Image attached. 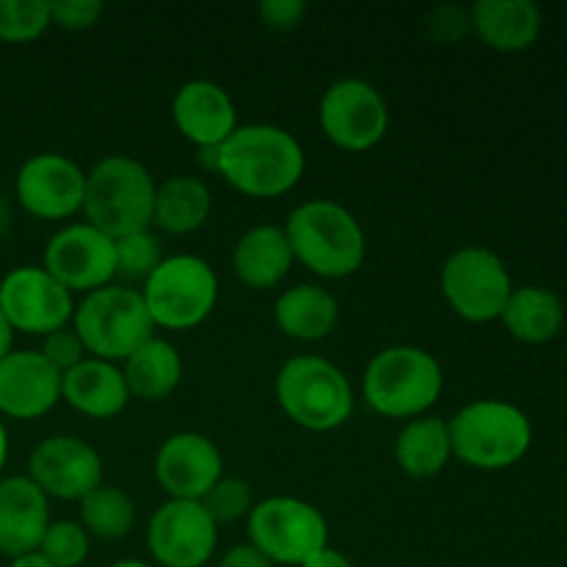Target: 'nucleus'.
Segmentation results:
<instances>
[{"mask_svg": "<svg viewBox=\"0 0 567 567\" xmlns=\"http://www.w3.org/2000/svg\"><path fill=\"white\" fill-rule=\"evenodd\" d=\"M293 264L324 280L352 277L365 260V233L358 216L336 199H308L288 214L286 225Z\"/></svg>", "mask_w": 567, "mask_h": 567, "instance_id": "f03ea898", "label": "nucleus"}, {"mask_svg": "<svg viewBox=\"0 0 567 567\" xmlns=\"http://www.w3.org/2000/svg\"><path fill=\"white\" fill-rule=\"evenodd\" d=\"M72 330L81 338L89 358L105 363H125L142 343L155 338V324L147 313L142 291L122 282L83 293L72 310Z\"/></svg>", "mask_w": 567, "mask_h": 567, "instance_id": "423d86ee", "label": "nucleus"}, {"mask_svg": "<svg viewBox=\"0 0 567 567\" xmlns=\"http://www.w3.org/2000/svg\"><path fill=\"white\" fill-rule=\"evenodd\" d=\"M513 288V277L504 260L485 247L457 249L441 269L443 299L460 319L471 324L502 319Z\"/></svg>", "mask_w": 567, "mask_h": 567, "instance_id": "9d476101", "label": "nucleus"}, {"mask_svg": "<svg viewBox=\"0 0 567 567\" xmlns=\"http://www.w3.org/2000/svg\"><path fill=\"white\" fill-rule=\"evenodd\" d=\"M78 518H81L78 524L86 529L89 537L116 543L131 535L133 524H136V504L122 487L103 482L78 502Z\"/></svg>", "mask_w": 567, "mask_h": 567, "instance_id": "c85d7f7f", "label": "nucleus"}, {"mask_svg": "<svg viewBox=\"0 0 567 567\" xmlns=\"http://www.w3.org/2000/svg\"><path fill=\"white\" fill-rule=\"evenodd\" d=\"M293 266L288 236L277 225H258L238 238L233 249V271L252 291H269L280 286Z\"/></svg>", "mask_w": 567, "mask_h": 567, "instance_id": "5701e85b", "label": "nucleus"}, {"mask_svg": "<svg viewBox=\"0 0 567 567\" xmlns=\"http://www.w3.org/2000/svg\"><path fill=\"white\" fill-rule=\"evenodd\" d=\"M155 181L147 166L127 155H105L86 172L83 219L109 238L133 236L153 227Z\"/></svg>", "mask_w": 567, "mask_h": 567, "instance_id": "7ed1b4c3", "label": "nucleus"}, {"mask_svg": "<svg viewBox=\"0 0 567 567\" xmlns=\"http://www.w3.org/2000/svg\"><path fill=\"white\" fill-rule=\"evenodd\" d=\"M258 14L271 31H293L308 14V6L302 0H264L258 6Z\"/></svg>", "mask_w": 567, "mask_h": 567, "instance_id": "e433bc0d", "label": "nucleus"}, {"mask_svg": "<svg viewBox=\"0 0 567 567\" xmlns=\"http://www.w3.org/2000/svg\"><path fill=\"white\" fill-rule=\"evenodd\" d=\"M42 269L70 293H92L111 286L116 280L114 238L86 221L61 227L44 247Z\"/></svg>", "mask_w": 567, "mask_h": 567, "instance_id": "ddd939ff", "label": "nucleus"}, {"mask_svg": "<svg viewBox=\"0 0 567 567\" xmlns=\"http://www.w3.org/2000/svg\"><path fill=\"white\" fill-rule=\"evenodd\" d=\"M83 194H86V172L66 155H31L17 172L14 197L33 219H72L83 210Z\"/></svg>", "mask_w": 567, "mask_h": 567, "instance_id": "2eb2a0df", "label": "nucleus"}, {"mask_svg": "<svg viewBox=\"0 0 567 567\" xmlns=\"http://www.w3.org/2000/svg\"><path fill=\"white\" fill-rule=\"evenodd\" d=\"M105 6L97 0H61L50 3V22L64 31H89L100 22Z\"/></svg>", "mask_w": 567, "mask_h": 567, "instance_id": "f704fd0d", "label": "nucleus"}, {"mask_svg": "<svg viewBox=\"0 0 567 567\" xmlns=\"http://www.w3.org/2000/svg\"><path fill=\"white\" fill-rule=\"evenodd\" d=\"M39 354H42V358L48 360V363L53 365L59 374H66V371L75 369L81 360L89 358L86 349H83V343H81V338L75 336V330H72V327H64V330H55V332H50V336H44Z\"/></svg>", "mask_w": 567, "mask_h": 567, "instance_id": "72a5a7b5", "label": "nucleus"}, {"mask_svg": "<svg viewBox=\"0 0 567 567\" xmlns=\"http://www.w3.org/2000/svg\"><path fill=\"white\" fill-rule=\"evenodd\" d=\"M338 299L327 288L313 282H299L277 297L275 324L282 336L302 343L324 341L338 324Z\"/></svg>", "mask_w": 567, "mask_h": 567, "instance_id": "b1692460", "label": "nucleus"}, {"mask_svg": "<svg viewBox=\"0 0 567 567\" xmlns=\"http://www.w3.org/2000/svg\"><path fill=\"white\" fill-rule=\"evenodd\" d=\"M142 299L155 330L186 332L203 324L219 302V277L197 255H172L142 282Z\"/></svg>", "mask_w": 567, "mask_h": 567, "instance_id": "6e6552de", "label": "nucleus"}, {"mask_svg": "<svg viewBox=\"0 0 567 567\" xmlns=\"http://www.w3.org/2000/svg\"><path fill=\"white\" fill-rule=\"evenodd\" d=\"M471 31L496 53H520L540 39L543 14L532 0H476Z\"/></svg>", "mask_w": 567, "mask_h": 567, "instance_id": "4be33fe9", "label": "nucleus"}, {"mask_svg": "<svg viewBox=\"0 0 567 567\" xmlns=\"http://www.w3.org/2000/svg\"><path fill=\"white\" fill-rule=\"evenodd\" d=\"M216 175L255 199H275L297 188L305 175V150L286 127L238 125L216 150Z\"/></svg>", "mask_w": 567, "mask_h": 567, "instance_id": "f257e3e1", "label": "nucleus"}, {"mask_svg": "<svg viewBox=\"0 0 567 567\" xmlns=\"http://www.w3.org/2000/svg\"><path fill=\"white\" fill-rule=\"evenodd\" d=\"M9 567H53L42 554H25V557H17L11 559Z\"/></svg>", "mask_w": 567, "mask_h": 567, "instance_id": "79ce46f5", "label": "nucleus"}, {"mask_svg": "<svg viewBox=\"0 0 567 567\" xmlns=\"http://www.w3.org/2000/svg\"><path fill=\"white\" fill-rule=\"evenodd\" d=\"M214 210L210 188L199 177L175 175L155 186L153 227L169 236H188L208 221Z\"/></svg>", "mask_w": 567, "mask_h": 567, "instance_id": "cd10ccee", "label": "nucleus"}, {"mask_svg": "<svg viewBox=\"0 0 567 567\" xmlns=\"http://www.w3.org/2000/svg\"><path fill=\"white\" fill-rule=\"evenodd\" d=\"M199 504L205 507V513L214 518L216 526L236 524V520L249 518L255 507L252 487L247 480H238V476H221L203 498Z\"/></svg>", "mask_w": 567, "mask_h": 567, "instance_id": "473e14b6", "label": "nucleus"}, {"mask_svg": "<svg viewBox=\"0 0 567 567\" xmlns=\"http://www.w3.org/2000/svg\"><path fill=\"white\" fill-rule=\"evenodd\" d=\"M28 480L48 498L81 502L103 485V457L75 435H50L28 457Z\"/></svg>", "mask_w": 567, "mask_h": 567, "instance_id": "dca6fc26", "label": "nucleus"}, {"mask_svg": "<svg viewBox=\"0 0 567 567\" xmlns=\"http://www.w3.org/2000/svg\"><path fill=\"white\" fill-rule=\"evenodd\" d=\"M452 457L476 471H504L529 454L532 421L515 404L502 399H480L465 404L449 421Z\"/></svg>", "mask_w": 567, "mask_h": 567, "instance_id": "20e7f679", "label": "nucleus"}, {"mask_svg": "<svg viewBox=\"0 0 567 567\" xmlns=\"http://www.w3.org/2000/svg\"><path fill=\"white\" fill-rule=\"evenodd\" d=\"M393 457L410 480L437 476L452 460L449 421L437 419V415H419V419L408 421L393 443Z\"/></svg>", "mask_w": 567, "mask_h": 567, "instance_id": "bb28decb", "label": "nucleus"}, {"mask_svg": "<svg viewBox=\"0 0 567 567\" xmlns=\"http://www.w3.org/2000/svg\"><path fill=\"white\" fill-rule=\"evenodd\" d=\"M430 33L437 42H457V39L468 37L471 33V11L465 6L446 3L437 6L430 17Z\"/></svg>", "mask_w": 567, "mask_h": 567, "instance_id": "c9c22d12", "label": "nucleus"}, {"mask_svg": "<svg viewBox=\"0 0 567 567\" xmlns=\"http://www.w3.org/2000/svg\"><path fill=\"white\" fill-rule=\"evenodd\" d=\"M219 546V526L199 502L161 504L147 526L150 557L161 567H205Z\"/></svg>", "mask_w": 567, "mask_h": 567, "instance_id": "4468645a", "label": "nucleus"}, {"mask_svg": "<svg viewBox=\"0 0 567 567\" xmlns=\"http://www.w3.org/2000/svg\"><path fill=\"white\" fill-rule=\"evenodd\" d=\"M109 567H153L150 563H142V559H120V563L109 565Z\"/></svg>", "mask_w": 567, "mask_h": 567, "instance_id": "c03bdc74", "label": "nucleus"}, {"mask_svg": "<svg viewBox=\"0 0 567 567\" xmlns=\"http://www.w3.org/2000/svg\"><path fill=\"white\" fill-rule=\"evenodd\" d=\"M61 399L86 419L109 421L127 408L131 393L120 365L86 358L75 369L61 374Z\"/></svg>", "mask_w": 567, "mask_h": 567, "instance_id": "412c9836", "label": "nucleus"}, {"mask_svg": "<svg viewBox=\"0 0 567 567\" xmlns=\"http://www.w3.org/2000/svg\"><path fill=\"white\" fill-rule=\"evenodd\" d=\"M11 227H14V205L6 194H0V241L9 236Z\"/></svg>", "mask_w": 567, "mask_h": 567, "instance_id": "ea45409f", "label": "nucleus"}, {"mask_svg": "<svg viewBox=\"0 0 567 567\" xmlns=\"http://www.w3.org/2000/svg\"><path fill=\"white\" fill-rule=\"evenodd\" d=\"M122 377L131 399L153 404L164 402L183 380L181 352L164 338H150L122 363Z\"/></svg>", "mask_w": 567, "mask_h": 567, "instance_id": "a878e982", "label": "nucleus"}, {"mask_svg": "<svg viewBox=\"0 0 567 567\" xmlns=\"http://www.w3.org/2000/svg\"><path fill=\"white\" fill-rule=\"evenodd\" d=\"M275 396L282 413L308 432L341 430L354 413V393L347 374L316 354H299L282 363Z\"/></svg>", "mask_w": 567, "mask_h": 567, "instance_id": "0eeeda50", "label": "nucleus"}, {"mask_svg": "<svg viewBox=\"0 0 567 567\" xmlns=\"http://www.w3.org/2000/svg\"><path fill=\"white\" fill-rule=\"evenodd\" d=\"M247 535L271 565L299 567L330 546V526L321 509L293 496H271L255 504Z\"/></svg>", "mask_w": 567, "mask_h": 567, "instance_id": "1a4fd4ad", "label": "nucleus"}, {"mask_svg": "<svg viewBox=\"0 0 567 567\" xmlns=\"http://www.w3.org/2000/svg\"><path fill=\"white\" fill-rule=\"evenodd\" d=\"M319 125L338 150L365 153L385 138L391 114L377 86L363 78H341L321 94Z\"/></svg>", "mask_w": 567, "mask_h": 567, "instance_id": "9b49d317", "label": "nucleus"}, {"mask_svg": "<svg viewBox=\"0 0 567 567\" xmlns=\"http://www.w3.org/2000/svg\"><path fill=\"white\" fill-rule=\"evenodd\" d=\"M114 255H116V280H122V286H131V282L147 280L158 264L164 260L161 252V241L150 230L133 233V236L120 238L114 241Z\"/></svg>", "mask_w": 567, "mask_h": 567, "instance_id": "7c9ffc66", "label": "nucleus"}, {"mask_svg": "<svg viewBox=\"0 0 567 567\" xmlns=\"http://www.w3.org/2000/svg\"><path fill=\"white\" fill-rule=\"evenodd\" d=\"M0 310L14 332L50 336L72 321V293L42 266H17L0 280Z\"/></svg>", "mask_w": 567, "mask_h": 567, "instance_id": "f8f14e48", "label": "nucleus"}, {"mask_svg": "<svg viewBox=\"0 0 567 567\" xmlns=\"http://www.w3.org/2000/svg\"><path fill=\"white\" fill-rule=\"evenodd\" d=\"M221 452L199 432H177L155 454V480L177 502H199L221 480Z\"/></svg>", "mask_w": 567, "mask_h": 567, "instance_id": "f3484780", "label": "nucleus"}, {"mask_svg": "<svg viewBox=\"0 0 567 567\" xmlns=\"http://www.w3.org/2000/svg\"><path fill=\"white\" fill-rule=\"evenodd\" d=\"M6 457H9V435H6V426L0 421V471H3Z\"/></svg>", "mask_w": 567, "mask_h": 567, "instance_id": "37998d69", "label": "nucleus"}, {"mask_svg": "<svg viewBox=\"0 0 567 567\" xmlns=\"http://www.w3.org/2000/svg\"><path fill=\"white\" fill-rule=\"evenodd\" d=\"M11 343H14V330H11V324L6 321L3 310H0V360L11 352Z\"/></svg>", "mask_w": 567, "mask_h": 567, "instance_id": "a19ab883", "label": "nucleus"}, {"mask_svg": "<svg viewBox=\"0 0 567 567\" xmlns=\"http://www.w3.org/2000/svg\"><path fill=\"white\" fill-rule=\"evenodd\" d=\"M299 567H354V565L349 563L347 554H341L338 548L327 546V548H321L319 554H313L308 563H302Z\"/></svg>", "mask_w": 567, "mask_h": 567, "instance_id": "58836bf2", "label": "nucleus"}, {"mask_svg": "<svg viewBox=\"0 0 567 567\" xmlns=\"http://www.w3.org/2000/svg\"><path fill=\"white\" fill-rule=\"evenodd\" d=\"M61 402V374L39 349H11L0 360V413L17 421L48 415Z\"/></svg>", "mask_w": 567, "mask_h": 567, "instance_id": "a211bd4d", "label": "nucleus"}, {"mask_svg": "<svg viewBox=\"0 0 567 567\" xmlns=\"http://www.w3.org/2000/svg\"><path fill=\"white\" fill-rule=\"evenodd\" d=\"M92 537L78 520H50L39 551L53 567H81L86 563Z\"/></svg>", "mask_w": 567, "mask_h": 567, "instance_id": "2f4dec72", "label": "nucleus"}, {"mask_svg": "<svg viewBox=\"0 0 567 567\" xmlns=\"http://www.w3.org/2000/svg\"><path fill=\"white\" fill-rule=\"evenodd\" d=\"M443 369L426 349L388 347L363 371V399L377 415L413 421L441 399Z\"/></svg>", "mask_w": 567, "mask_h": 567, "instance_id": "39448f33", "label": "nucleus"}, {"mask_svg": "<svg viewBox=\"0 0 567 567\" xmlns=\"http://www.w3.org/2000/svg\"><path fill=\"white\" fill-rule=\"evenodd\" d=\"M219 567H275L269 557L258 551L252 543H241V546H233L230 551L221 554Z\"/></svg>", "mask_w": 567, "mask_h": 567, "instance_id": "4c0bfd02", "label": "nucleus"}, {"mask_svg": "<svg viewBox=\"0 0 567 567\" xmlns=\"http://www.w3.org/2000/svg\"><path fill=\"white\" fill-rule=\"evenodd\" d=\"M50 25L48 0H0V42H33Z\"/></svg>", "mask_w": 567, "mask_h": 567, "instance_id": "c756f323", "label": "nucleus"}, {"mask_svg": "<svg viewBox=\"0 0 567 567\" xmlns=\"http://www.w3.org/2000/svg\"><path fill=\"white\" fill-rule=\"evenodd\" d=\"M50 526V498L28 476L0 480V554H37Z\"/></svg>", "mask_w": 567, "mask_h": 567, "instance_id": "aec40b11", "label": "nucleus"}, {"mask_svg": "<svg viewBox=\"0 0 567 567\" xmlns=\"http://www.w3.org/2000/svg\"><path fill=\"white\" fill-rule=\"evenodd\" d=\"M172 120L181 136L197 150H216L238 127L236 103L214 81L194 78L183 83L172 97Z\"/></svg>", "mask_w": 567, "mask_h": 567, "instance_id": "6ab92c4d", "label": "nucleus"}, {"mask_svg": "<svg viewBox=\"0 0 567 567\" xmlns=\"http://www.w3.org/2000/svg\"><path fill=\"white\" fill-rule=\"evenodd\" d=\"M502 324L515 341L543 347L563 332L565 305L557 293L543 286L513 288L502 313Z\"/></svg>", "mask_w": 567, "mask_h": 567, "instance_id": "393cba45", "label": "nucleus"}]
</instances>
